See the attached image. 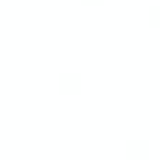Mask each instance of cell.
<instances>
[{
	"label": "cell",
	"mask_w": 160,
	"mask_h": 160,
	"mask_svg": "<svg viewBox=\"0 0 160 160\" xmlns=\"http://www.w3.org/2000/svg\"><path fill=\"white\" fill-rule=\"evenodd\" d=\"M149 17H152V25H160V6H155L149 11Z\"/></svg>",
	"instance_id": "cell-1"
},
{
	"label": "cell",
	"mask_w": 160,
	"mask_h": 160,
	"mask_svg": "<svg viewBox=\"0 0 160 160\" xmlns=\"http://www.w3.org/2000/svg\"><path fill=\"white\" fill-rule=\"evenodd\" d=\"M84 3H90V6H93V3H101V0H84Z\"/></svg>",
	"instance_id": "cell-2"
}]
</instances>
